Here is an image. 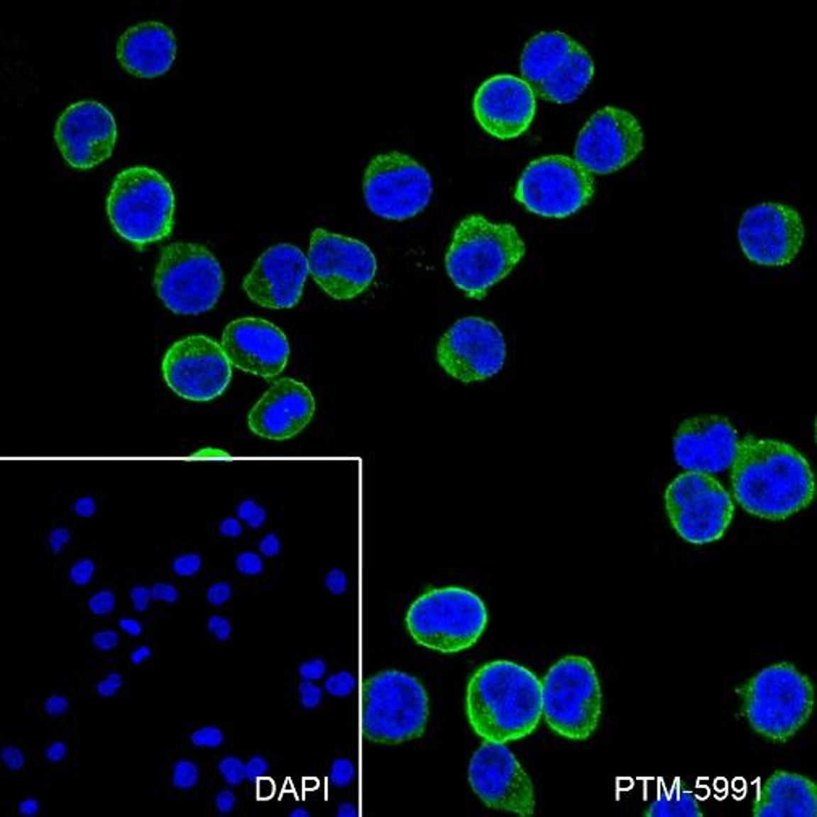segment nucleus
<instances>
[{"mask_svg": "<svg viewBox=\"0 0 817 817\" xmlns=\"http://www.w3.org/2000/svg\"><path fill=\"white\" fill-rule=\"evenodd\" d=\"M525 243L509 223L468 215L457 225L446 254V272L470 299H483L525 256Z\"/></svg>", "mask_w": 817, "mask_h": 817, "instance_id": "7ed1b4c3", "label": "nucleus"}, {"mask_svg": "<svg viewBox=\"0 0 817 817\" xmlns=\"http://www.w3.org/2000/svg\"><path fill=\"white\" fill-rule=\"evenodd\" d=\"M309 261L292 244H276L257 258L244 280L251 301L267 309H292L302 296Z\"/></svg>", "mask_w": 817, "mask_h": 817, "instance_id": "5701e85b", "label": "nucleus"}, {"mask_svg": "<svg viewBox=\"0 0 817 817\" xmlns=\"http://www.w3.org/2000/svg\"><path fill=\"white\" fill-rule=\"evenodd\" d=\"M537 111V96L524 79L498 75L486 79L473 97V115L493 138L515 139L530 128Z\"/></svg>", "mask_w": 817, "mask_h": 817, "instance_id": "412c9836", "label": "nucleus"}, {"mask_svg": "<svg viewBox=\"0 0 817 817\" xmlns=\"http://www.w3.org/2000/svg\"><path fill=\"white\" fill-rule=\"evenodd\" d=\"M322 689L320 686H317L314 681H309V680H302V684L299 685V699H301V706L304 709H317L320 706L322 703Z\"/></svg>", "mask_w": 817, "mask_h": 817, "instance_id": "e433bc0d", "label": "nucleus"}, {"mask_svg": "<svg viewBox=\"0 0 817 817\" xmlns=\"http://www.w3.org/2000/svg\"><path fill=\"white\" fill-rule=\"evenodd\" d=\"M743 713L751 728L774 743H785L801 730L814 709L809 677L789 662L764 667L742 693Z\"/></svg>", "mask_w": 817, "mask_h": 817, "instance_id": "20e7f679", "label": "nucleus"}, {"mask_svg": "<svg viewBox=\"0 0 817 817\" xmlns=\"http://www.w3.org/2000/svg\"><path fill=\"white\" fill-rule=\"evenodd\" d=\"M219 771L228 785L238 786L246 780V764L236 756H225L219 762Z\"/></svg>", "mask_w": 817, "mask_h": 817, "instance_id": "c756f323", "label": "nucleus"}, {"mask_svg": "<svg viewBox=\"0 0 817 817\" xmlns=\"http://www.w3.org/2000/svg\"><path fill=\"white\" fill-rule=\"evenodd\" d=\"M520 73L534 96L556 104H570L590 84L595 63L569 34L544 31L525 44Z\"/></svg>", "mask_w": 817, "mask_h": 817, "instance_id": "1a4fd4ad", "label": "nucleus"}, {"mask_svg": "<svg viewBox=\"0 0 817 817\" xmlns=\"http://www.w3.org/2000/svg\"><path fill=\"white\" fill-rule=\"evenodd\" d=\"M223 740H225L223 732L215 725L201 727L191 735V742L197 748H219Z\"/></svg>", "mask_w": 817, "mask_h": 817, "instance_id": "72a5a7b5", "label": "nucleus"}, {"mask_svg": "<svg viewBox=\"0 0 817 817\" xmlns=\"http://www.w3.org/2000/svg\"><path fill=\"white\" fill-rule=\"evenodd\" d=\"M645 817H703L701 804L695 793L689 790L674 789L659 796L646 806Z\"/></svg>", "mask_w": 817, "mask_h": 817, "instance_id": "cd10ccee", "label": "nucleus"}, {"mask_svg": "<svg viewBox=\"0 0 817 817\" xmlns=\"http://www.w3.org/2000/svg\"><path fill=\"white\" fill-rule=\"evenodd\" d=\"M325 674H327V662L320 659V657L309 659L299 666V675H301L302 680L315 681L323 679V675Z\"/></svg>", "mask_w": 817, "mask_h": 817, "instance_id": "ea45409f", "label": "nucleus"}, {"mask_svg": "<svg viewBox=\"0 0 817 817\" xmlns=\"http://www.w3.org/2000/svg\"><path fill=\"white\" fill-rule=\"evenodd\" d=\"M123 686V677L121 674L119 672H111L109 674L107 677H105L102 681H99L96 690H97V695L102 696V698H111L115 696L116 693L120 691V689Z\"/></svg>", "mask_w": 817, "mask_h": 817, "instance_id": "a19ab883", "label": "nucleus"}, {"mask_svg": "<svg viewBox=\"0 0 817 817\" xmlns=\"http://www.w3.org/2000/svg\"><path fill=\"white\" fill-rule=\"evenodd\" d=\"M92 645L96 646L99 651H111L120 645V635L115 630H104L94 633Z\"/></svg>", "mask_w": 817, "mask_h": 817, "instance_id": "de8ad7c7", "label": "nucleus"}, {"mask_svg": "<svg viewBox=\"0 0 817 817\" xmlns=\"http://www.w3.org/2000/svg\"><path fill=\"white\" fill-rule=\"evenodd\" d=\"M207 630L219 638L220 642H228L231 637V624L230 620L220 615H212L207 620Z\"/></svg>", "mask_w": 817, "mask_h": 817, "instance_id": "37998d69", "label": "nucleus"}, {"mask_svg": "<svg viewBox=\"0 0 817 817\" xmlns=\"http://www.w3.org/2000/svg\"><path fill=\"white\" fill-rule=\"evenodd\" d=\"M738 443V432L725 417L698 415L680 423L674 457L686 472L722 473L732 468Z\"/></svg>", "mask_w": 817, "mask_h": 817, "instance_id": "4be33fe9", "label": "nucleus"}, {"mask_svg": "<svg viewBox=\"0 0 817 817\" xmlns=\"http://www.w3.org/2000/svg\"><path fill=\"white\" fill-rule=\"evenodd\" d=\"M173 572L180 577H192L202 569V557L199 554H181L173 561Z\"/></svg>", "mask_w": 817, "mask_h": 817, "instance_id": "c9c22d12", "label": "nucleus"}, {"mask_svg": "<svg viewBox=\"0 0 817 817\" xmlns=\"http://www.w3.org/2000/svg\"><path fill=\"white\" fill-rule=\"evenodd\" d=\"M488 625L485 603L461 586L434 588L415 599L405 627L417 645L441 654H457L478 642Z\"/></svg>", "mask_w": 817, "mask_h": 817, "instance_id": "39448f33", "label": "nucleus"}, {"mask_svg": "<svg viewBox=\"0 0 817 817\" xmlns=\"http://www.w3.org/2000/svg\"><path fill=\"white\" fill-rule=\"evenodd\" d=\"M307 261L315 283L338 301L357 297L377 275V258L368 246L322 228L310 236Z\"/></svg>", "mask_w": 817, "mask_h": 817, "instance_id": "4468645a", "label": "nucleus"}, {"mask_svg": "<svg viewBox=\"0 0 817 817\" xmlns=\"http://www.w3.org/2000/svg\"><path fill=\"white\" fill-rule=\"evenodd\" d=\"M595 196V180L574 158L548 155L530 162L522 172L514 197L534 215L566 219Z\"/></svg>", "mask_w": 817, "mask_h": 817, "instance_id": "f8f14e48", "label": "nucleus"}, {"mask_svg": "<svg viewBox=\"0 0 817 817\" xmlns=\"http://www.w3.org/2000/svg\"><path fill=\"white\" fill-rule=\"evenodd\" d=\"M258 548H261L262 554L267 556V557H275L280 554V549H281V543H280V538L276 537L275 533H268L265 537L262 538L261 544H258Z\"/></svg>", "mask_w": 817, "mask_h": 817, "instance_id": "864d4df0", "label": "nucleus"}, {"mask_svg": "<svg viewBox=\"0 0 817 817\" xmlns=\"http://www.w3.org/2000/svg\"><path fill=\"white\" fill-rule=\"evenodd\" d=\"M236 569L243 575H258L263 570V562L257 552L246 551L236 557Z\"/></svg>", "mask_w": 817, "mask_h": 817, "instance_id": "58836bf2", "label": "nucleus"}, {"mask_svg": "<svg viewBox=\"0 0 817 817\" xmlns=\"http://www.w3.org/2000/svg\"><path fill=\"white\" fill-rule=\"evenodd\" d=\"M362 730L368 742L401 745L425 732L430 706L425 686L401 671H383L362 689Z\"/></svg>", "mask_w": 817, "mask_h": 817, "instance_id": "0eeeda50", "label": "nucleus"}, {"mask_svg": "<svg viewBox=\"0 0 817 817\" xmlns=\"http://www.w3.org/2000/svg\"><path fill=\"white\" fill-rule=\"evenodd\" d=\"M267 771H268V762L265 757H262L261 755L252 756L251 760L246 762V780L257 782L267 774Z\"/></svg>", "mask_w": 817, "mask_h": 817, "instance_id": "49530a36", "label": "nucleus"}, {"mask_svg": "<svg viewBox=\"0 0 817 817\" xmlns=\"http://www.w3.org/2000/svg\"><path fill=\"white\" fill-rule=\"evenodd\" d=\"M129 598H131L133 601V608L136 613H146L147 609H149V604H150V599H152V591L149 588H146L143 585H138L134 586L131 591H129Z\"/></svg>", "mask_w": 817, "mask_h": 817, "instance_id": "09e8293b", "label": "nucleus"}, {"mask_svg": "<svg viewBox=\"0 0 817 817\" xmlns=\"http://www.w3.org/2000/svg\"><path fill=\"white\" fill-rule=\"evenodd\" d=\"M238 517L244 520L251 528H261L267 520V510L258 505L254 499H244L236 509Z\"/></svg>", "mask_w": 817, "mask_h": 817, "instance_id": "2f4dec72", "label": "nucleus"}, {"mask_svg": "<svg viewBox=\"0 0 817 817\" xmlns=\"http://www.w3.org/2000/svg\"><path fill=\"white\" fill-rule=\"evenodd\" d=\"M150 591H152V599L168 604L176 603L180 598L178 590H176L172 583H155L150 588Z\"/></svg>", "mask_w": 817, "mask_h": 817, "instance_id": "8fccbe9b", "label": "nucleus"}, {"mask_svg": "<svg viewBox=\"0 0 817 817\" xmlns=\"http://www.w3.org/2000/svg\"><path fill=\"white\" fill-rule=\"evenodd\" d=\"M119 627H120L121 630L125 632L126 635H129V637H139V635L143 633V630H144L143 624H141V622H138L136 619H120V620H119Z\"/></svg>", "mask_w": 817, "mask_h": 817, "instance_id": "bf43d9fd", "label": "nucleus"}, {"mask_svg": "<svg viewBox=\"0 0 817 817\" xmlns=\"http://www.w3.org/2000/svg\"><path fill=\"white\" fill-rule=\"evenodd\" d=\"M116 123L105 105L81 101L63 111L55 126V143L73 168L87 170L111 157L116 143Z\"/></svg>", "mask_w": 817, "mask_h": 817, "instance_id": "aec40b11", "label": "nucleus"}, {"mask_svg": "<svg viewBox=\"0 0 817 817\" xmlns=\"http://www.w3.org/2000/svg\"><path fill=\"white\" fill-rule=\"evenodd\" d=\"M230 598H231V586L225 583V581L214 583L207 590V601L212 604V606L220 608L225 603L230 601Z\"/></svg>", "mask_w": 817, "mask_h": 817, "instance_id": "c03bdc74", "label": "nucleus"}, {"mask_svg": "<svg viewBox=\"0 0 817 817\" xmlns=\"http://www.w3.org/2000/svg\"><path fill=\"white\" fill-rule=\"evenodd\" d=\"M70 708V701L65 696L60 695H54V696H49L45 699L44 703V711L45 714H49L52 717H57V715H62L68 711Z\"/></svg>", "mask_w": 817, "mask_h": 817, "instance_id": "3c124183", "label": "nucleus"}, {"mask_svg": "<svg viewBox=\"0 0 817 817\" xmlns=\"http://www.w3.org/2000/svg\"><path fill=\"white\" fill-rule=\"evenodd\" d=\"M755 817H816L817 789L799 774L777 771L762 780L753 801Z\"/></svg>", "mask_w": 817, "mask_h": 817, "instance_id": "bb28decb", "label": "nucleus"}, {"mask_svg": "<svg viewBox=\"0 0 817 817\" xmlns=\"http://www.w3.org/2000/svg\"><path fill=\"white\" fill-rule=\"evenodd\" d=\"M176 38L158 21H144L126 29L116 44V58L128 73L139 78L165 75L176 58Z\"/></svg>", "mask_w": 817, "mask_h": 817, "instance_id": "a878e982", "label": "nucleus"}, {"mask_svg": "<svg viewBox=\"0 0 817 817\" xmlns=\"http://www.w3.org/2000/svg\"><path fill=\"white\" fill-rule=\"evenodd\" d=\"M468 784L488 808L520 817L533 816L532 779L505 743L485 742L468 764Z\"/></svg>", "mask_w": 817, "mask_h": 817, "instance_id": "f3484780", "label": "nucleus"}, {"mask_svg": "<svg viewBox=\"0 0 817 817\" xmlns=\"http://www.w3.org/2000/svg\"><path fill=\"white\" fill-rule=\"evenodd\" d=\"M666 512L679 537L691 544H708L724 537L735 504L719 480L708 473L685 472L664 495Z\"/></svg>", "mask_w": 817, "mask_h": 817, "instance_id": "9b49d317", "label": "nucleus"}, {"mask_svg": "<svg viewBox=\"0 0 817 817\" xmlns=\"http://www.w3.org/2000/svg\"><path fill=\"white\" fill-rule=\"evenodd\" d=\"M149 657H152V649L149 646H139V648L131 652V657H129V659H131L134 666H141V664L146 659H149Z\"/></svg>", "mask_w": 817, "mask_h": 817, "instance_id": "680f3d73", "label": "nucleus"}, {"mask_svg": "<svg viewBox=\"0 0 817 817\" xmlns=\"http://www.w3.org/2000/svg\"><path fill=\"white\" fill-rule=\"evenodd\" d=\"M67 753H68L67 745H65L63 742H54L52 745L47 746L45 751H44V756L49 762L57 764V762H62L65 757H67Z\"/></svg>", "mask_w": 817, "mask_h": 817, "instance_id": "6e6d98bb", "label": "nucleus"}, {"mask_svg": "<svg viewBox=\"0 0 817 817\" xmlns=\"http://www.w3.org/2000/svg\"><path fill=\"white\" fill-rule=\"evenodd\" d=\"M94 572H96V564L91 559H79L78 562L73 564L72 570H70V580H72L75 585L84 586L92 580Z\"/></svg>", "mask_w": 817, "mask_h": 817, "instance_id": "4c0bfd02", "label": "nucleus"}, {"mask_svg": "<svg viewBox=\"0 0 817 817\" xmlns=\"http://www.w3.org/2000/svg\"><path fill=\"white\" fill-rule=\"evenodd\" d=\"M18 813L25 817H34L39 813V801L34 798H26L18 804Z\"/></svg>", "mask_w": 817, "mask_h": 817, "instance_id": "052dcab7", "label": "nucleus"}, {"mask_svg": "<svg viewBox=\"0 0 817 817\" xmlns=\"http://www.w3.org/2000/svg\"><path fill=\"white\" fill-rule=\"evenodd\" d=\"M439 367L461 383L485 381L501 372L505 341L495 323L480 317L457 320L439 339Z\"/></svg>", "mask_w": 817, "mask_h": 817, "instance_id": "2eb2a0df", "label": "nucleus"}, {"mask_svg": "<svg viewBox=\"0 0 817 817\" xmlns=\"http://www.w3.org/2000/svg\"><path fill=\"white\" fill-rule=\"evenodd\" d=\"M220 533L223 537L226 538H238L241 533H243V525H241V522L238 519H233V517H228V519H223L220 522Z\"/></svg>", "mask_w": 817, "mask_h": 817, "instance_id": "13d9d810", "label": "nucleus"}, {"mask_svg": "<svg viewBox=\"0 0 817 817\" xmlns=\"http://www.w3.org/2000/svg\"><path fill=\"white\" fill-rule=\"evenodd\" d=\"M466 713L483 742L525 738L542 720V680L512 661L486 662L468 680Z\"/></svg>", "mask_w": 817, "mask_h": 817, "instance_id": "f03ea898", "label": "nucleus"}, {"mask_svg": "<svg viewBox=\"0 0 817 817\" xmlns=\"http://www.w3.org/2000/svg\"><path fill=\"white\" fill-rule=\"evenodd\" d=\"M325 586L331 595H343L348 588V577L341 569H333L327 574Z\"/></svg>", "mask_w": 817, "mask_h": 817, "instance_id": "a18cd8bd", "label": "nucleus"}, {"mask_svg": "<svg viewBox=\"0 0 817 817\" xmlns=\"http://www.w3.org/2000/svg\"><path fill=\"white\" fill-rule=\"evenodd\" d=\"M194 457H228V454L219 449H204L201 452H196Z\"/></svg>", "mask_w": 817, "mask_h": 817, "instance_id": "0e129e2a", "label": "nucleus"}, {"mask_svg": "<svg viewBox=\"0 0 817 817\" xmlns=\"http://www.w3.org/2000/svg\"><path fill=\"white\" fill-rule=\"evenodd\" d=\"M162 372L180 397L202 402L223 395L231 381V362L221 344L204 334H192L167 351Z\"/></svg>", "mask_w": 817, "mask_h": 817, "instance_id": "dca6fc26", "label": "nucleus"}, {"mask_svg": "<svg viewBox=\"0 0 817 817\" xmlns=\"http://www.w3.org/2000/svg\"><path fill=\"white\" fill-rule=\"evenodd\" d=\"M603 715V691L596 669L583 656H566L542 680V717L552 732L583 742Z\"/></svg>", "mask_w": 817, "mask_h": 817, "instance_id": "6e6552de", "label": "nucleus"}, {"mask_svg": "<svg viewBox=\"0 0 817 817\" xmlns=\"http://www.w3.org/2000/svg\"><path fill=\"white\" fill-rule=\"evenodd\" d=\"M0 760H2L4 766L9 769V771H20V769L25 766V755H23V751L15 748V746H5L0 751Z\"/></svg>", "mask_w": 817, "mask_h": 817, "instance_id": "79ce46f5", "label": "nucleus"}, {"mask_svg": "<svg viewBox=\"0 0 817 817\" xmlns=\"http://www.w3.org/2000/svg\"><path fill=\"white\" fill-rule=\"evenodd\" d=\"M354 777H356V766L351 760L339 757V760L333 761L331 771H330V780L334 786H338V789L349 786L352 784V780H354Z\"/></svg>", "mask_w": 817, "mask_h": 817, "instance_id": "473e14b6", "label": "nucleus"}, {"mask_svg": "<svg viewBox=\"0 0 817 817\" xmlns=\"http://www.w3.org/2000/svg\"><path fill=\"white\" fill-rule=\"evenodd\" d=\"M314 412L315 401L309 388L292 378H283L254 405L248 422L257 437L283 441L301 433Z\"/></svg>", "mask_w": 817, "mask_h": 817, "instance_id": "393cba45", "label": "nucleus"}, {"mask_svg": "<svg viewBox=\"0 0 817 817\" xmlns=\"http://www.w3.org/2000/svg\"><path fill=\"white\" fill-rule=\"evenodd\" d=\"M433 181L415 158L391 150L368 163L363 178V197L372 214L386 220L404 221L427 209Z\"/></svg>", "mask_w": 817, "mask_h": 817, "instance_id": "ddd939ff", "label": "nucleus"}, {"mask_svg": "<svg viewBox=\"0 0 817 817\" xmlns=\"http://www.w3.org/2000/svg\"><path fill=\"white\" fill-rule=\"evenodd\" d=\"M221 349L231 366L263 378L283 372L290 357L286 334L273 323L256 317L231 322L223 331Z\"/></svg>", "mask_w": 817, "mask_h": 817, "instance_id": "b1692460", "label": "nucleus"}, {"mask_svg": "<svg viewBox=\"0 0 817 817\" xmlns=\"http://www.w3.org/2000/svg\"><path fill=\"white\" fill-rule=\"evenodd\" d=\"M96 501L91 496H84V498H79L76 499V503L73 504V510L76 515L79 517H92L96 514Z\"/></svg>", "mask_w": 817, "mask_h": 817, "instance_id": "4d7b16f0", "label": "nucleus"}, {"mask_svg": "<svg viewBox=\"0 0 817 817\" xmlns=\"http://www.w3.org/2000/svg\"><path fill=\"white\" fill-rule=\"evenodd\" d=\"M199 782V767L192 761L181 760L173 766L172 784L178 790H191Z\"/></svg>", "mask_w": 817, "mask_h": 817, "instance_id": "c85d7f7f", "label": "nucleus"}, {"mask_svg": "<svg viewBox=\"0 0 817 817\" xmlns=\"http://www.w3.org/2000/svg\"><path fill=\"white\" fill-rule=\"evenodd\" d=\"M70 539H72V533H70L67 528H55L49 537V544L52 551L58 554V552L63 549V546L70 543Z\"/></svg>", "mask_w": 817, "mask_h": 817, "instance_id": "5fc2aeb1", "label": "nucleus"}, {"mask_svg": "<svg viewBox=\"0 0 817 817\" xmlns=\"http://www.w3.org/2000/svg\"><path fill=\"white\" fill-rule=\"evenodd\" d=\"M732 486L746 512L764 520H785L813 503L816 480L809 461L777 439H740Z\"/></svg>", "mask_w": 817, "mask_h": 817, "instance_id": "f257e3e1", "label": "nucleus"}, {"mask_svg": "<svg viewBox=\"0 0 817 817\" xmlns=\"http://www.w3.org/2000/svg\"><path fill=\"white\" fill-rule=\"evenodd\" d=\"M87 606H89V610L94 615H99V617H105L114 613V609L116 606V599L114 591L110 590H102L96 593V595H92L89 598V601H87Z\"/></svg>", "mask_w": 817, "mask_h": 817, "instance_id": "f704fd0d", "label": "nucleus"}, {"mask_svg": "<svg viewBox=\"0 0 817 817\" xmlns=\"http://www.w3.org/2000/svg\"><path fill=\"white\" fill-rule=\"evenodd\" d=\"M114 230L138 248L167 238L173 230L175 194L165 176L149 167L116 175L107 199Z\"/></svg>", "mask_w": 817, "mask_h": 817, "instance_id": "423d86ee", "label": "nucleus"}, {"mask_svg": "<svg viewBox=\"0 0 817 817\" xmlns=\"http://www.w3.org/2000/svg\"><path fill=\"white\" fill-rule=\"evenodd\" d=\"M738 241L746 258L757 265H789L804 243L801 215L791 205L757 204L746 210L740 220Z\"/></svg>", "mask_w": 817, "mask_h": 817, "instance_id": "6ab92c4d", "label": "nucleus"}, {"mask_svg": "<svg viewBox=\"0 0 817 817\" xmlns=\"http://www.w3.org/2000/svg\"><path fill=\"white\" fill-rule=\"evenodd\" d=\"M336 816H338V817H356V816H357L356 804H352V803H341L339 806H338Z\"/></svg>", "mask_w": 817, "mask_h": 817, "instance_id": "e2e57ef3", "label": "nucleus"}, {"mask_svg": "<svg viewBox=\"0 0 817 817\" xmlns=\"http://www.w3.org/2000/svg\"><path fill=\"white\" fill-rule=\"evenodd\" d=\"M290 816H291V817H309L310 813H309V811L305 809V808H297V809L291 811Z\"/></svg>", "mask_w": 817, "mask_h": 817, "instance_id": "69168bd1", "label": "nucleus"}, {"mask_svg": "<svg viewBox=\"0 0 817 817\" xmlns=\"http://www.w3.org/2000/svg\"><path fill=\"white\" fill-rule=\"evenodd\" d=\"M643 150V129L624 109L598 110L575 143L574 160L593 175H609L632 163Z\"/></svg>", "mask_w": 817, "mask_h": 817, "instance_id": "a211bd4d", "label": "nucleus"}, {"mask_svg": "<svg viewBox=\"0 0 817 817\" xmlns=\"http://www.w3.org/2000/svg\"><path fill=\"white\" fill-rule=\"evenodd\" d=\"M236 806V796L231 790H221L215 796V808L221 816H228Z\"/></svg>", "mask_w": 817, "mask_h": 817, "instance_id": "603ef678", "label": "nucleus"}, {"mask_svg": "<svg viewBox=\"0 0 817 817\" xmlns=\"http://www.w3.org/2000/svg\"><path fill=\"white\" fill-rule=\"evenodd\" d=\"M356 689V677L351 672H338L325 680V690L328 695L336 698L349 696Z\"/></svg>", "mask_w": 817, "mask_h": 817, "instance_id": "7c9ffc66", "label": "nucleus"}, {"mask_svg": "<svg viewBox=\"0 0 817 817\" xmlns=\"http://www.w3.org/2000/svg\"><path fill=\"white\" fill-rule=\"evenodd\" d=\"M154 287L165 307L178 315H201L223 292V270L204 246L173 243L162 251Z\"/></svg>", "mask_w": 817, "mask_h": 817, "instance_id": "9d476101", "label": "nucleus"}]
</instances>
